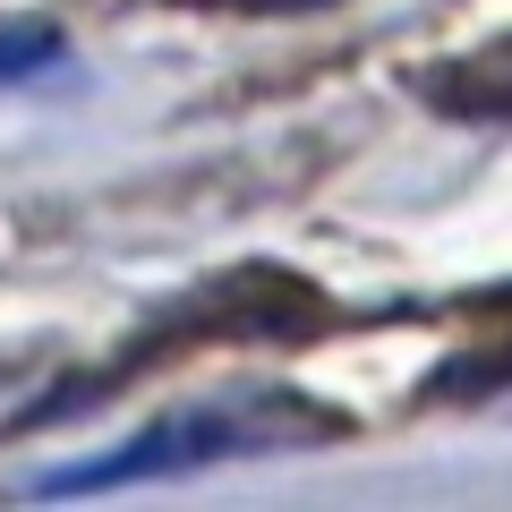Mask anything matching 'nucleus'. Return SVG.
Instances as JSON below:
<instances>
[{
    "label": "nucleus",
    "mask_w": 512,
    "mask_h": 512,
    "mask_svg": "<svg viewBox=\"0 0 512 512\" xmlns=\"http://www.w3.org/2000/svg\"><path fill=\"white\" fill-rule=\"evenodd\" d=\"M333 410H316L308 393H282V384H248V393H205V402L163 410L154 427H137L128 444L69 470H43L35 495H111V487H146V478H188L214 470V461H256V453H291V444L333 436Z\"/></svg>",
    "instance_id": "f257e3e1"
},
{
    "label": "nucleus",
    "mask_w": 512,
    "mask_h": 512,
    "mask_svg": "<svg viewBox=\"0 0 512 512\" xmlns=\"http://www.w3.org/2000/svg\"><path fill=\"white\" fill-rule=\"evenodd\" d=\"M60 60V26H0V86L43 77Z\"/></svg>",
    "instance_id": "f03ea898"
}]
</instances>
